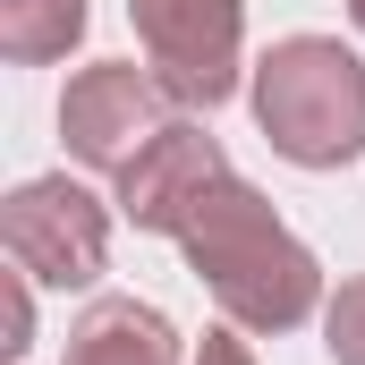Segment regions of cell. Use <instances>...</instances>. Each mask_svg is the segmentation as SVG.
Here are the masks:
<instances>
[{
    "mask_svg": "<svg viewBox=\"0 0 365 365\" xmlns=\"http://www.w3.org/2000/svg\"><path fill=\"white\" fill-rule=\"evenodd\" d=\"M221 179H230L221 136H204L195 119H170V128L119 170V221H136V230H153V238H179L187 221H195V204Z\"/></svg>",
    "mask_w": 365,
    "mask_h": 365,
    "instance_id": "obj_6",
    "label": "cell"
},
{
    "mask_svg": "<svg viewBox=\"0 0 365 365\" xmlns=\"http://www.w3.org/2000/svg\"><path fill=\"white\" fill-rule=\"evenodd\" d=\"M170 119H179L170 86L145 77L136 60H93V68H77L68 93H60V145H68L86 170H110V179H119Z\"/></svg>",
    "mask_w": 365,
    "mask_h": 365,
    "instance_id": "obj_5",
    "label": "cell"
},
{
    "mask_svg": "<svg viewBox=\"0 0 365 365\" xmlns=\"http://www.w3.org/2000/svg\"><path fill=\"white\" fill-rule=\"evenodd\" d=\"M145 68L170 86L179 110H221L247 60V0H128Z\"/></svg>",
    "mask_w": 365,
    "mask_h": 365,
    "instance_id": "obj_3",
    "label": "cell"
},
{
    "mask_svg": "<svg viewBox=\"0 0 365 365\" xmlns=\"http://www.w3.org/2000/svg\"><path fill=\"white\" fill-rule=\"evenodd\" d=\"M179 247H187V272L212 289L221 323H238V331H297L323 306V264L289 238L272 195H255L238 170L195 204Z\"/></svg>",
    "mask_w": 365,
    "mask_h": 365,
    "instance_id": "obj_1",
    "label": "cell"
},
{
    "mask_svg": "<svg viewBox=\"0 0 365 365\" xmlns=\"http://www.w3.org/2000/svg\"><path fill=\"white\" fill-rule=\"evenodd\" d=\"M323 349L331 365H365V272L340 280V297L323 306Z\"/></svg>",
    "mask_w": 365,
    "mask_h": 365,
    "instance_id": "obj_9",
    "label": "cell"
},
{
    "mask_svg": "<svg viewBox=\"0 0 365 365\" xmlns=\"http://www.w3.org/2000/svg\"><path fill=\"white\" fill-rule=\"evenodd\" d=\"M0 247L43 289H93L110 264V204L77 179H26L0 204Z\"/></svg>",
    "mask_w": 365,
    "mask_h": 365,
    "instance_id": "obj_4",
    "label": "cell"
},
{
    "mask_svg": "<svg viewBox=\"0 0 365 365\" xmlns=\"http://www.w3.org/2000/svg\"><path fill=\"white\" fill-rule=\"evenodd\" d=\"M255 128L280 162L340 170L365 153V60L340 34H289L255 60Z\"/></svg>",
    "mask_w": 365,
    "mask_h": 365,
    "instance_id": "obj_2",
    "label": "cell"
},
{
    "mask_svg": "<svg viewBox=\"0 0 365 365\" xmlns=\"http://www.w3.org/2000/svg\"><path fill=\"white\" fill-rule=\"evenodd\" d=\"M195 365H255V349H247L238 323H212V331L195 340Z\"/></svg>",
    "mask_w": 365,
    "mask_h": 365,
    "instance_id": "obj_10",
    "label": "cell"
},
{
    "mask_svg": "<svg viewBox=\"0 0 365 365\" xmlns=\"http://www.w3.org/2000/svg\"><path fill=\"white\" fill-rule=\"evenodd\" d=\"M68 365H179V331L145 297H93L68 323Z\"/></svg>",
    "mask_w": 365,
    "mask_h": 365,
    "instance_id": "obj_7",
    "label": "cell"
},
{
    "mask_svg": "<svg viewBox=\"0 0 365 365\" xmlns=\"http://www.w3.org/2000/svg\"><path fill=\"white\" fill-rule=\"evenodd\" d=\"M349 17H357V34H365V0H349Z\"/></svg>",
    "mask_w": 365,
    "mask_h": 365,
    "instance_id": "obj_12",
    "label": "cell"
},
{
    "mask_svg": "<svg viewBox=\"0 0 365 365\" xmlns=\"http://www.w3.org/2000/svg\"><path fill=\"white\" fill-rule=\"evenodd\" d=\"M86 43V0H0V51L17 68L68 60Z\"/></svg>",
    "mask_w": 365,
    "mask_h": 365,
    "instance_id": "obj_8",
    "label": "cell"
},
{
    "mask_svg": "<svg viewBox=\"0 0 365 365\" xmlns=\"http://www.w3.org/2000/svg\"><path fill=\"white\" fill-rule=\"evenodd\" d=\"M26 340H34V280L17 272V280H9V340H0V349H9V357H17V349H26Z\"/></svg>",
    "mask_w": 365,
    "mask_h": 365,
    "instance_id": "obj_11",
    "label": "cell"
}]
</instances>
